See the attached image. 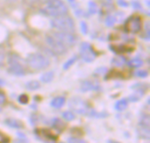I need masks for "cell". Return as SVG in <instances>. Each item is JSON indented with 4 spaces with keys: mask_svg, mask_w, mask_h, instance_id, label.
Wrapping results in <instances>:
<instances>
[{
    "mask_svg": "<svg viewBox=\"0 0 150 143\" xmlns=\"http://www.w3.org/2000/svg\"><path fill=\"white\" fill-rule=\"evenodd\" d=\"M43 12L51 17H59L68 12V7L62 0H49L43 8Z\"/></svg>",
    "mask_w": 150,
    "mask_h": 143,
    "instance_id": "obj_1",
    "label": "cell"
},
{
    "mask_svg": "<svg viewBox=\"0 0 150 143\" xmlns=\"http://www.w3.org/2000/svg\"><path fill=\"white\" fill-rule=\"evenodd\" d=\"M69 105L74 112H76L78 114L90 116V117H95L98 115L93 109H91L89 106V105L83 99L80 98H71L69 103Z\"/></svg>",
    "mask_w": 150,
    "mask_h": 143,
    "instance_id": "obj_2",
    "label": "cell"
},
{
    "mask_svg": "<svg viewBox=\"0 0 150 143\" xmlns=\"http://www.w3.org/2000/svg\"><path fill=\"white\" fill-rule=\"evenodd\" d=\"M51 25L57 29L59 32H67V33H71L75 29V23L73 19L66 15L59 16L54 18L50 21Z\"/></svg>",
    "mask_w": 150,
    "mask_h": 143,
    "instance_id": "obj_3",
    "label": "cell"
},
{
    "mask_svg": "<svg viewBox=\"0 0 150 143\" xmlns=\"http://www.w3.org/2000/svg\"><path fill=\"white\" fill-rule=\"evenodd\" d=\"M26 62L33 69H44L50 65V60L41 54H32L26 58Z\"/></svg>",
    "mask_w": 150,
    "mask_h": 143,
    "instance_id": "obj_4",
    "label": "cell"
},
{
    "mask_svg": "<svg viewBox=\"0 0 150 143\" xmlns=\"http://www.w3.org/2000/svg\"><path fill=\"white\" fill-rule=\"evenodd\" d=\"M8 70L10 73L15 76H24L25 73V68L21 63L20 58L17 55H11L8 59Z\"/></svg>",
    "mask_w": 150,
    "mask_h": 143,
    "instance_id": "obj_5",
    "label": "cell"
},
{
    "mask_svg": "<svg viewBox=\"0 0 150 143\" xmlns=\"http://www.w3.org/2000/svg\"><path fill=\"white\" fill-rule=\"evenodd\" d=\"M46 43L51 51L55 55H63L67 52V47L52 35L46 37Z\"/></svg>",
    "mask_w": 150,
    "mask_h": 143,
    "instance_id": "obj_6",
    "label": "cell"
},
{
    "mask_svg": "<svg viewBox=\"0 0 150 143\" xmlns=\"http://www.w3.org/2000/svg\"><path fill=\"white\" fill-rule=\"evenodd\" d=\"M56 40H58L61 43H62L66 47L74 46L76 43V37L71 33L67 32H57L51 34Z\"/></svg>",
    "mask_w": 150,
    "mask_h": 143,
    "instance_id": "obj_7",
    "label": "cell"
},
{
    "mask_svg": "<svg viewBox=\"0 0 150 143\" xmlns=\"http://www.w3.org/2000/svg\"><path fill=\"white\" fill-rule=\"evenodd\" d=\"M142 27V22L140 17L132 16L125 23V29L127 33H137L141 31Z\"/></svg>",
    "mask_w": 150,
    "mask_h": 143,
    "instance_id": "obj_8",
    "label": "cell"
},
{
    "mask_svg": "<svg viewBox=\"0 0 150 143\" xmlns=\"http://www.w3.org/2000/svg\"><path fill=\"white\" fill-rule=\"evenodd\" d=\"M80 55L86 62H91L95 60L97 55L92 47L88 42H83L80 47Z\"/></svg>",
    "mask_w": 150,
    "mask_h": 143,
    "instance_id": "obj_9",
    "label": "cell"
},
{
    "mask_svg": "<svg viewBox=\"0 0 150 143\" xmlns=\"http://www.w3.org/2000/svg\"><path fill=\"white\" fill-rule=\"evenodd\" d=\"M140 126V133L142 138L149 139L150 136V118L149 114H143L139 122Z\"/></svg>",
    "mask_w": 150,
    "mask_h": 143,
    "instance_id": "obj_10",
    "label": "cell"
},
{
    "mask_svg": "<svg viewBox=\"0 0 150 143\" xmlns=\"http://www.w3.org/2000/svg\"><path fill=\"white\" fill-rule=\"evenodd\" d=\"M80 89L82 91L86 92V91H99L101 89V87L98 84V83L91 81V80H87V81H83L82 83Z\"/></svg>",
    "mask_w": 150,
    "mask_h": 143,
    "instance_id": "obj_11",
    "label": "cell"
},
{
    "mask_svg": "<svg viewBox=\"0 0 150 143\" xmlns=\"http://www.w3.org/2000/svg\"><path fill=\"white\" fill-rule=\"evenodd\" d=\"M65 104V98L63 97H57L51 101V106L54 108H61Z\"/></svg>",
    "mask_w": 150,
    "mask_h": 143,
    "instance_id": "obj_12",
    "label": "cell"
},
{
    "mask_svg": "<svg viewBox=\"0 0 150 143\" xmlns=\"http://www.w3.org/2000/svg\"><path fill=\"white\" fill-rule=\"evenodd\" d=\"M5 124L10 127H12V128H16V129H19V128H22V124L17 120H14V119H7L5 120Z\"/></svg>",
    "mask_w": 150,
    "mask_h": 143,
    "instance_id": "obj_13",
    "label": "cell"
},
{
    "mask_svg": "<svg viewBox=\"0 0 150 143\" xmlns=\"http://www.w3.org/2000/svg\"><path fill=\"white\" fill-rule=\"evenodd\" d=\"M127 105H128V101L127 99H121V100H119L116 104H115V109L117 111H124L127 108Z\"/></svg>",
    "mask_w": 150,
    "mask_h": 143,
    "instance_id": "obj_14",
    "label": "cell"
},
{
    "mask_svg": "<svg viewBox=\"0 0 150 143\" xmlns=\"http://www.w3.org/2000/svg\"><path fill=\"white\" fill-rule=\"evenodd\" d=\"M128 65L131 67V68H140L141 66L143 65V61L140 58H134L132 60H130L128 62Z\"/></svg>",
    "mask_w": 150,
    "mask_h": 143,
    "instance_id": "obj_15",
    "label": "cell"
},
{
    "mask_svg": "<svg viewBox=\"0 0 150 143\" xmlns=\"http://www.w3.org/2000/svg\"><path fill=\"white\" fill-rule=\"evenodd\" d=\"M25 87L29 91H36L40 87V84L38 81H30V82L26 83Z\"/></svg>",
    "mask_w": 150,
    "mask_h": 143,
    "instance_id": "obj_16",
    "label": "cell"
},
{
    "mask_svg": "<svg viewBox=\"0 0 150 143\" xmlns=\"http://www.w3.org/2000/svg\"><path fill=\"white\" fill-rule=\"evenodd\" d=\"M53 78H54V72H52V71L46 72L45 74H43L40 76V80L43 83H50L53 80Z\"/></svg>",
    "mask_w": 150,
    "mask_h": 143,
    "instance_id": "obj_17",
    "label": "cell"
},
{
    "mask_svg": "<svg viewBox=\"0 0 150 143\" xmlns=\"http://www.w3.org/2000/svg\"><path fill=\"white\" fill-rule=\"evenodd\" d=\"M143 95V91H137L135 93L132 94L129 98H128V100L131 101V102H136L138 100H140L142 98Z\"/></svg>",
    "mask_w": 150,
    "mask_h": 143,
    "instance_id": "obj_18",
    "label": "cell"
},
{
    "mask_svg": "<svg viewBox=\"0 0 150 143\" xmlns=\"http://www.w3.org/2000/svg\"><path fill=\"white\" fill-rule=\"evenodd\" d=\"M112 63H113L115 66L120 67V66H123V65L126 63V59H125V57H123V56H117V57H114V58H113Z\"/></svg>",
    "mask_w": 150,
    "mask_h": 143,
    "instance_id": "obj_19",
    "label": "cell"
},
{
    "mask_svg": "<svg viewBox=\"0 0 150 143\" xmlns=\"http://www.w3.org/2000/svg\"><path fill=\"white\" fill-rule=\"evenodd\" d=\"M76 60H77V56H76V55H74L73 57L69 58V59L63 64V69H64V70L69 69L76 62Z\"/></svg>",
    "mask_w": 150,
    "mask_h": 143,
    "instance_id": "obj_20",
    "label": "cell"
},
{
    "mask_svg": "<svg viewBox=\"0 0 150 143\" xmlns=\"http://www.w3.org/2000/svg\"><path fill=\"white\" fill-rule=\"evenodd\" d=\"M117 19L115 18V16H112V15H109L106 17L105 18V25L107 26H112L115 23H116Z\"/></svg>",
    "mask_w": 150,
    "mask_h": 143,
    "instance_id": "obj_21",
    "label": "cell"
},
{
    "mask_svg": "<svg viewBox=\"0 0 150 143\" xmlns=\"http://www.w3.org/2000/svg\"><path fill=\"white\" fill-rule=\"evenodd\" d=\"M97 11H98V5H97V4L95 2H93V1H91L89 3V13L91 15H92V14H95Z\"/></svg>",
    "mask_w": 150,
    "mask_h": 143,
    "instance_id": "obj_22",
    "label": "cell"
},
{
    "mask_svg": "<svg viewBox=\"0 0 150 143\" xmlns=\"http://www.w3.org/2000/svg\"><path fill=\"white\" fill-rule=\"evenodd\" d=\"M62 117L64 120H66L67 121H71L75 119V115L72 112L69 111H66L62 113Z\"/></svg>",
    "mask_w": 150,
    "mask_h": 143,
    "instance_id": "obj_23",
    "label": "cell"
},
{
    "mask_svg": "<svg viewBox=\"0 0 150 143\" xmlns=\"http://www.w3.org/2000/svg\"><path fill=\"white\" fill-rule=\"evenodd\" d=\"M134 75L136 76H138V77H141V78H145V77H147L148 76H149V73H148V71L147 70H137L135 73H134Z\"/></svg>",
    "mask_w": 150,
    "mask_h": 143,
    "instance_id": "obj_24",
    "label": "cell"
},
{
    "mask_svg": "<svg viewBox=\"0 0 150 143\" xmlns=\"http://www.w3.org/2000/svg\"><path fill=\"white\" fill-rule=\"evenodd\" d=\"M18 100L20 104H26L28 102V97L25 94H22L18 98Z\"/></svg>",
    "mask_w": 150,
    "mask_h": 143,
    "instance_id": "obj_25",
    "label": "cell"
},
{
    "mask_svg": "<svg viewBox=\"0 0 150 143\" xmlns=\"http://www.w3.org/2000/svg\"><path fill=\"white\" fill-rule=\"evenodd\" d=\"M80 26H81V30H82V33L85 35L88 32V25L87 24L84 22V21H81L80 23Z\"/></svg>",
    "mask_w": 150,
    "mask_h": 143,
    "instance_id": "obj_26",
    "label": "cell"
},
{
    "mask_svg": "<svg viewBox=\"0 0 150 143\" xmlns=\"http://www.w3.org/2000/svg\"><path fill=\"white\" fill-rule=\"evenodd\" d=\"M69 143H86L84 141L80 140V139H76V138H70L69 139Z\"/></svg>",
    "mask_w": 150,
    "mask_h": 143,
    "instance_id": "obj_27",
    "label": "cell"
},
{
    "mask_svg": "<svg viewBox=\"0 0 150 143\" xmlns=\"http://www.w3.org/2000/svg\"><path fill=\"white\" fill-rule=\"evenodd\" d=\"M132 4H133V6H134V9H136V10H142V4H140V2H138V1H134V2L132 3Z\"/></svg>",
    "mask_w": 150,
    "mask_h": 143,
    "instance_id": "obj_28",
    "label": "cell"
},
{
    "mask_svg": "<svg viewBox=\"0 0 150 143\" xmlns=\"http://www.w3.org/2000/svg\"><path fill=\"white\" fill-rule=\"evenodd\" d=\"M118 4L121 7H125L127 8L128 6V3L125 0H118Z\"/></svg>",
    "mask_w": 150,
    "mask_h": 143,
    "instance_id": "obj_29",
    "label": "cell"
},
{
    "mask_svg": "<svg viewBox=\"0 0 150 143\" xmlns=\"http://www.w3.org/2000/svg\"><path fill=\"white\" fill-rule=\"evenodd\" d=\"M4 101H5V97H4V95L3 93L0 92V105L3 104Z\"/></svg>",
    "mask_w": 150,
    "mask_h": 143,
    "instance_id": "obj_30",
    "label": "cell"
},
{
    "mask_svg": "<svg viewBox=\"0 0 150 143\" xmlns=\"http://www.w3.org/2000/svg\"><path fill=\"white\" fill-rule=\"evenodd\" d=\"M3 62H4V55L0 52V67L2 66Z\"/></svg>",
    "mask_w": 150,
    "mask_h": 143,
    "instance_id": "obj_31",
    "label": "cell"
},
{
    "mask_svg": "<svg viewBox=\"0 0 150 143\" xmlns=\"http://www.w3.org/2000/svg\"><path fill=\"white\" fill-rule=\"evenodd\" d=\"M14 143H25L24 141H17V142H15Z\"/></svg>",
    "mask_w": 150,
    "mask_h": 143,
    "instance_id": "obj_32",
    "label": "cell"
},
{
    "mask_svg": "<svg viewBox=\"0 0 150 143\" xmlns=\"http://www.w3.org/2000/svg\"><path fill=\"white\" fill-rule=\"evenodd\" d=\"M107 143H120V142H114V141H108Z\"/></svg>",
    "mask_w": 150,
    "mask_h": 143,
    "instance_id": "obj_33",
    "label": "cell"
},
{
    "mask_svg": "<svg viewBox=\"0 0 150 143\" xmlns=\"http://www.w3.org/2000/svg\"><path fill=\"white\" fill-rule=\"evenodd\" d=\"M7 1H8V2H10V3H14L16 0H7Z\"/></svg>",
    "mask_w": 150,
    "mask_h": 143,
    "instance_id": "obj_34",
    "label": "cell"
},
{
    "mask_svg": "<svg viewBox=\"0 0 150 143\" xmlns=\"http://www.w3.org/2000/svg\"><path fill=\"white\" fill-rule=\"evenodd\" d=\"M68 1H69V2H70V3H73V2H74L75 0H68Z\"/></svg>",
    "mask_w": 150,
    "mask_h": 143,
    "instance_id": "obj_35",
    "label": "cell"
},
{
    "mask_svg": "<svg viewBox=\"0 0 150 143\" xmlns=\"http://www.w3.org/2000/svg\"><path fill=\"white\" fill-rule=\"evenodd\" d=\"M110 1H111V0H110Z\"/></svg>",
    "mask_w": 150,
    "mask_h": 143,
    "instance_id": "obj_36",
    "label": "cell"
}]
</instances>
